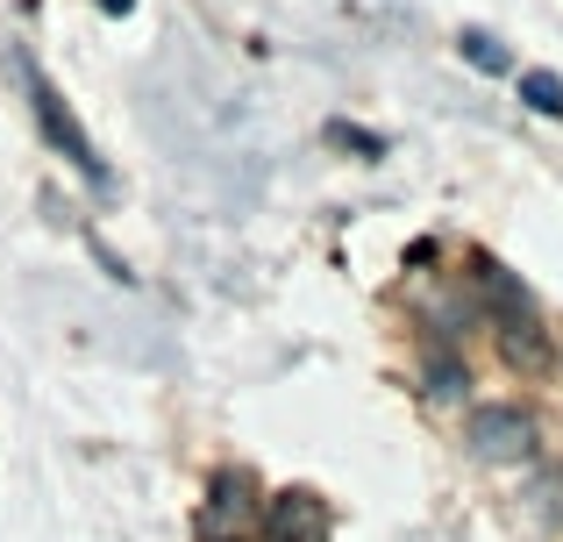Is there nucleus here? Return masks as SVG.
<instances>
[{
    "label": "nucleus",
    "instance_id": "f257e3e1",
    "mask_svg": "<svg viewBox=\"0 0 563 542\" xmlns=\"http://www.w3.org/2000/svg\"><path fill=\"white\" fill-rule=\"evenodd\" d=\"M14 71H22V86H29V108H36L43 136H51L57 151H65V157H71V165H79V172H86V179H93V186H108V165H100L93 136H86V129H79V114L65 108V93H57V86L43 79V65H36V57H29V51H14Z\"/></svg>",
    "mask_w": 563,
    "mask_h": 542
},
{
    "label": "nucleus",
    "instance_id": "f03ea898",
    "mask_svg": "<svg viewBox=\"0 0 563 542\" xmlns=\"http://www.w3.org/2000/svg\"><path fill=\"white\" fill-rule=\"evenodd\" d=\"M464 443H471V457H478V464H528V457H536V443H542V429H536L528 407H478L471 429H464Z\"/></svg>",
    "mask_w": 563,
    "mask_h": 542
},
{
    "label": "nucleus",
    "instance_id": "7ed1b4c3",
    "mask_svg": "<svg viewBox=\"0 0 563 542\" xmlns=\"http://www.w3.org/2000/svg\"><path fill=\"white\" fill-rule=\"evenodd\" d=\"M329 500L307 486H286L278 500H264V542H329Z\"/></svg>",
    "mask_w": 563,
    "mask_h": 542
},
{
    "label": "nucleus",
    "instance_id": "20e7f679",
    "mask_svg": "<svg viewBox=\"0 0 563 542\" xmlns=\"http://www.w3.org/2000/svg\"><path fill=\"white\" fill-rule=\"evenodd\" d=\"M250 515H257V500H250V478H243V472H221L214 486H207L200 535H207V542H235V535L250 529Z\"/></svg>",
    "mask_w": 563,
    "mask_h": 542
},
{
    "label": "nucleus",
    "instance_id": "39448f33",
    "mask_svg": "<svg viewBox=\"0 0 563 542\" xmlns=\"http://www.w3.org/2000/svg\"><path fill=\"white\" fill-rule=\"evenodd\" d=\"M478 292H485V307H493V321H536V292L521 286L507 265H493V257H478Z\"/></svg>",
    "mask_w": 563,
    "mask_h": 542
},
{
    "label": "nucleus",
    "instance_id": "423d86ee",
    "mask_svg": "<svg viewBox=\"0 0 563 542\" xmlns=\"http://www.w3.org/2000/svg\"><path fill=\"white\" fill-rule=\"evenodd\" d=\"M493 329H499V350H507L514 372H550V329H542V314L536 321H493Z\"/></svg>",
    "mask_w": 563,
    "mask_h": 542
},
{
    "label": "nucleus",
    "instance_id": "0eeeda50",
    "mask_svg": "<svg viewBox=\"0 0 563 542\" xmlns=\"http://www.w3.org/2000/svg\"><path fill=\"white\" fill-rule=\"evenodd\" d=\"M521 100L536 114H550V122H563V79L556 71H521Z\"/></svg>",
    "mask_w": 563,
    "mask_h": 542
},
{
    "label": "nucleus",
    "instance_id": "6e6552de",
    "mask_svg": "<svg viewBox=\"0 0 563 542\" xmlns=\"http://www.w3.org/2000/svg\"><path fill=\"white\" fill-rule=\"evenodd\" d=\"M456 51H464L478 71H507V65H514V57H507V43H499V36H485V29H464V36H456Z\"/></svg>",
    "mask_w": 563,
    "mask_h": 542
},
{
    "label": "nucleus",
    "instance_id": "1a4fd4ad",
    "mask_svg": "<svg viewBox=\"0 0 563 542\" xmlns=\"http://www.w3.org/2000/svg\"><path fill=\"white\" fill-rule=\"evenodd\" d=\"M464 364L456 357H428V400H464Z\"/></svg>",
    "mask_w": 563,
    "mask_h": 542
},
{
    "label": "nucleus",
    "instance_id": "9d476101",
    "mask_svg": "<svg viewBox=\"0 0 563 542\" xmlns=\"http://www.w3.org/2000/svg\"><path fill=\"white\" fill-rule=\"evenodd\" d=\"M329 143H343V151H357V157H385V143L372 129H350V122H329Z\"/></svg>",
    "mask_w": 563,
    "mask_h": 542
},
{
    "label": "nucleus",
    "instance_id": "9b49d317",
    "mask_svg": "<svg viewBox=\"0 0 563 542\" xmlns=\"http://www.w3.org/2000/svg\"><path fill=\"white\" fill-rule=\"evenodd\" d=\"M100 8H108V14H129V8H136V0H100Z\"/></svg>",
    "mask_w": 563,
    "mask_h": 542
}]
</instances>
